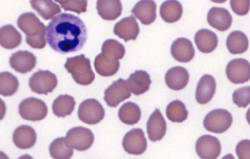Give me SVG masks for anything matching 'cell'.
Masks as SVG:
<instances>
[{"mask_svg":"<svg viewBox=\"0 0 250 159\" xmlns=\"http://www.w3.org/2000/svg\"><path fill=\"white\" fill-rule=\"evenodd\" d=\"M123 146L128 154L141 155L147 147L146 139L143 130L141 129H133L125 136L123 140Z\"/></svg>","mask_w":250,"mask_h":159,"instance_id":"obj_12","label":"cell"},{"mask_svg":"<svg viewBox=\"0 0 250 159\" xmlns=\"http://www.w3.org/2000/svg\"><path fill=\"white\" fill-rule=\"evenodd\" d=\"M235 152L240 159H250V140L244 139L236 145Z\"/></svg>","mask_w":250,"mask_h":159,"instance_id":"obj_39","label":"cell"},{"mask_svg":"<svg viewBox=\"0 0 250 159\" xmlns=\"http://www.w3.org/2000/svg\"><path fill=\"white\" fill-rule=\"evenodd\" d=\"M51 156L54 159H67L73 154V150L69 147L63 137L58 138L54 140L49 146Z\"/></svg>","mask_w":250,"mask_h":159,"instance_id":"obj_33","label":"cell"},{"mask_svg":"<svg viewBox=\"0 0 250 159\" xmlns=\"http://www.w3.org/2000/svg\"><path fill=\"white\" fill-rule=\"evenodd\" d=\"M17 25L26 35V41L32 48H43L46 45L45 26L31 12L21 14Z\"/></svg>","mask_w":250,"mask_h":159,"instance_id":"obj_2","label":"cell"},{"mask_svg":"<svg viewBox=\"0 0 250 159\" xmlns=\"http://www.w3.org/2000/svg\"><path fill=\"white\" fill-rule=\"evenodd\" d=\"M130 91L127 81L119 79L105 90L104 100L109 106L115 107L121 102L130 97Z\"/></svg>","mask_w":250,"mask_h":159,"instance_id":"obj_10","label":"cell"},{"mask_svg":"<svg viewBox=\"0 0 250 159\" xmlns=\"http://www.w3.org/2000/svg\"><path fill=\"white\" fill-rule=\"evenodd\" d=\"M11 67L16 71L25 74L31 71L36 64V58L27 51H18L12 54L9 59Z\"/></svg>","mask_w":250,"mask_h":159,"instance_id":"obj_13","label":"cell"},{"mask_svg":"<svg viewBox=\"0 0 250 159\" xmlns=\"http://www.w3.org/2000/svg\"><path fill=\"white\" fill-rule=\"evenodd\" d=\"M146 128L148 138L152 141L160 140L165 136L167 124L159 109H156L149 118Z\"/></svg>","mask_w":250,"mask_h":159,"instance_id":"obj_17","label":"cell"},{"mask_svg":"<svg viewBox=\"0 0 250 159\" xmlns=\"http://www.w3.org/2000/svg\"><path fill=\"white\" fill-rule=\"evenodd\" d=\"M226 73L229 80L235 84L247 82L250 80V63L244 59H235L227 64Z\"/></svg>","mask_w":250,"mask_h":159,"instance_id":"obj_9","label":"cell"},{"mask_svg":"<svg viewBox=\"0 0 250 159\" xmlns=\"http://www.w3.org/2000/svg\"><path fill=\"white\" fill-rule=\"evenodd\" d=\"M21 34L13 25L8 24L1 27L0 44L2 47L7 49L15 48L21 44Z\"/></svg>","mask_w":250,"mask_h":159,"instance_id":"obj_27","label":"cell"},{"mask_svg":"<svg viewBox=\"0 0 250 159\" xmlns=\"http://www.w3.org/2000/svg\"><path fill=\"white\" fill-rule=\"evenodd\" d=\"M114 34L125 41L135 40L140 29L136 19L130 16L122 19L116 23L114 27Z\"/></svg>","mask_w":250,"mask_h":159,"instance_id":"obj_14","label":"cell"},{"mask_svg":"<svg viewBox=\"0 0 250 159\" xmlns=\"http://www.w3.org/2000/svg\"><path fill=\"white\" fill-rule=\"evenodd\" d=\"M45 34L49 46L62 54L80 50L87 39L83 22L78 17L67 13L54 17L46 28Z\"/></svg>","mask_w":250,"mask_h":159,"instance_id":"obj_1","label":"cell"},{"mask_svg":"<svg viewBox=\"0 0 250 159\" xmlns=\"http://www.w3.org/2000/svg\"><path fill=\"white\" fill-rule=\"evenodd\" d=\"M182 13V6L177 0H167L160 6V16L167 23L177 21L181 18Z\"/></svg>","mask_w":250,"mask_h":159,"instance_id":"obj_25","label":"cell"},{"mask_svg":"<svg viewBox=\"0 0 250 159\" xmlns=\"http://www.w3.org/2000/svg\"><path fill=\"white\" fill-rule=\"evenodd\" d=\"M87 4L86 0H68L61 6L65 11H71L80 14L86 11Z\"/></svg>","mask_w":250,"mask_h":159,"instance_id":"obj_37","label":"cell"},{"mask_svg":"<svg viewBox=\"0 0 250 159\" xmlns=\"http://www.w3.org/2000/svg\"><path fill=\"white\" fill-rule=\"evenodd\" d=\"M96 8L101 18L107 20H115L122 12L120 0H98Z\"/></svg>","mask_w":250,"mask_h":159,"instance_id":"obj_24","label":"cell"},{"mask_svg":"<svg viewBox=\"0 0 250 159\" xmlns=\"http://www.w3.org/2000/svg\"><path fill=\"white\" fill-rule=\"evenodd\" d=\"M216 86L215 80L212 76L203 75L196 87L195 98L197 101L201 104L208 103L214 95Z\"/></svg>","mask_w":250,"mask_h":159,"instance_id":"obj_19","label":"cell"},{"mask_svg":"<svg viewBox=\"0 0 250 159\" xmlns=\"http://www.w3.org/2000/svg\"><path fill=\"white\" fill-rule=\"evenodd\" d=\"M195 149L197 155L201 159H214L220 155L221 145L217 138L205 135L197 139Z\"/></svg>","mask_w":250,"mask_h":159,"instance_id":"obj_11","label":"cell"},{"mask_svg":"<svg viewBox=\"0 0 250 159\" xmlns=\"http://www.w3.org/2000/svg\"><path fill=\"white\" fill-rule=\"evenodd\" d=\"M131 12L142 23L149 25L156 18V4L153 0H140L133 7Z\"/></svg>","mask_w":250,"mask_h":159,"instance_id":"obj_16","label":"cell"},{"mask_svg":"<svg viewBox=\"0 0 250 159\" xmlns=\"http://www.w3.org/2000/svg\"><path fill=\"white\" fill-rule=\"evenodd\" d=\"M207 20L212 27L220 31H225L231 26L232 18L226 9L213 7L208 13Z\"/></svg>","mask_w":250,"mask_h":159,"instance_id":"obj_15","label":"cell"},{"mask_svg":"<svg viewBox=\"0 0 250 159\" xmlns=\"http://www.w3.org/2000/svg\"><path fill=\"white\" fill-rule=\"evenodd\" d=\"M104 107L94 99H87L83 101L80 104L78 111L79 119L90 125L99 122L104 119Z\"/></svg>","mask_w":250,"mask_h":159,"instance_id":"obj_7","label":"cell"},{"mask_svg":"<svg viewBox=\"0 0 250 159\" xmlns=\"http://www.w3.org/2000/svg\"><path fill=\"white\" fill-rule=\"evenodd\" d=\"M118 116L123 123L127 125H133L140 120L141 112L136 104L132 102H127L119 109Z\"/></svg>","mask_w":250,"mask_h":159,"instance_id":"obj_30","label":"cell"},{"mask_svg":"<svg viewBox=\"0 0 250 159\" xmlns=\"http://www.w3.org/2000/svg\"><path fill=\"white\" fill-rule=\"evenodd\" d=\"M64 67L71 74L74 80L80 85H89L94 80L95 74L90 60L83 54L67 58Z\"/></svg>","mask_w":250,"mask_h":159,"instance_id":"obj_3","label":"cell"},{"mask_svg":"<svg viewBox=\"0 0 250 159\" xmlns=\"http://www.w3.org/2000/svg\"><path fill=\"white\" fill-rule=\"evenodd\" d=\"M57 79L48 70H40L34 73L29 80L31 90L37 94L47 95L57 86Z\"/></svg>","mask_w":250,"mask_h":159,"instance_id":"obj_8","label":"cell"},{"mask_svg":"<svg viewBox=\"0 0 250 159\" xmlns=\"http://www.w3.org/2000/svg\"><path fill=\"white\" fill-rule=\"evenodd\" d=\"M189 78L187 69L181 66H175L167 71L165 75V81L170 89L180 90L187 86Z\"/></svg>","mask_w":250,"mask_h":159,"instance_id":"obj_20","label":"cell"},{"mask_svg":"<svg viewBox=\"0 0 250 159\" xmlns=\"http://www.w3.org/2000/svg\"><path fill=\"white\" fill-rule=\"evenodd\" d=\"M218 38L213 32L207 29L199 30L194 37V41L198 50L204 53H209L218 44Z\"/></svg>","mask_w":250,"mask_h":159,"instance_id":"obj_23","label":"cell"},{"mask_svg":"<svg viewBox=\"0 0 250 159\" xmlns=\"http://www.w3.org/2000/svg\"><path fill=\"white\" fill-rule=\"evenodd\" d=\"M101 53L108 59L117 60L124 57L125 48L123 45L117 40L109 39L103 43Z\"/></svg>","mask_w":250,"mask_h":159,"instance_id":"obj_32","label":"cell"},{"mask_svg":"<svg viewBox=\"0 0 250 159\" xmlns=\"http://www.w3.org/2000/svg\"><path fill=\"white\" fill-rule=\"evenodd\" d=\"M30 2L32 7L46 20L61 11L59 5L52 0H30Z\"/></svg>","mask_w":250,"mask_h":159,"instance_id":"obj_28","label":"cell"},{"mask_svg":"<svg viewBox=\"0 0 250 159\" xmlns=\"http://www.w3.org/2000/svg\"><path fill=\"white\" fill-rule=\"evenodd\" d=\"M75 104L73 97L66 94L60 95L53 103V112L58 117H65L72 113Z\"/></svg>","mask_w":250,"mask_h":159,"instance_id":"obj_31","label":"cell"},{"mask_svg":"<svg viewBox=\"0 0 250 159\" xmlns=\"http://www.w3.org/2000/svg\"><path fill=\"white\" fill-rule=\"evenodd\" d=\"M130 91L135 95L145 93L149 88L151 80L149 74L144 70H137L126 80Z\"/></svg>","mask_w":250,"mask_h":159,"instance_id":"obj_22","label":"cell"},{"mask_svg":"<svg viewBox=\"0 0 250 159\" xmlns=\"http://www.w3.org/2000/svg\"><path fill=\"white\" fill-rule=\"evenodd\" d=\"M246 119L249 124L250 125V107L246 113Z\"/></svg>","mask_w":250,"mask_h":159,"instance_id":"obj_40","label":"cell"},{"mask_svg":"<svg viewBox=\"0 0 250 159\" xmlns=\"http://www.w3.org/2000/svg\"><path fill=\"white\" fill-rule=\"evenodd\" d=\"M232 100L238 107H246L250 103V86L235 90L232 94Z\"/></svg>","mask_w":250,"mask_h":159,"instance_id":"obj_36","label":"cell"},{"mask_svg":"<svg viewBox=\"0 0 250 159\" xmlns=\"http://www.w3.org/2000/svg\"><path fill=\"white\" fill-rule=\"evenodd\" d=\"M232 11L239 16L247 14L250 8V0H230Z\"/></svg>","mask_w":250,"mask_h":159,"instance_id":"obj_38","label":"cell"},{"mask_svg":"<svg viewBox=\"0 0 250 159\" xmlns=\"http://www.w3.org/2000/svg\"><path fill=\"white\" fill-rule=\"evenodd\" d=\"M227 47L232 54H242L249 47V40L247 36L240 31L231 32L226 41Z\"/></svg>","mask_w":250,"mask_h":159,"instance_id":"obj_26","label":"cell"},{"mask_svg":"<svg viewBox=\"0 0 250 159\" xmlns=\"http://www.w3.org/2000/svg\"><path fill=\"white\" fill-rule=\"evenodd\" d=\"M232 117L227 110L222 109H215L208 113L205 117L203 124L208 131L214 133H222L231 126Z\"/></svg>","mask_w":250,"mask_h":159,"instance_id":"obj_4","label":"cell"},{"mask_svg":"<svg viewBox=\"0 0 250 159\" xmlns=\"http://www.w3.org/2000/svg\"><path fill=\"white\" fill-rule=\"evenodd\" d=\"M212 2H215V3H222L223 2H225L227 0H210Z\"/></svg>","mask_w":250,"mask_h":159,"instance_id":"obj_42","label":"cell"},{"mask_svg":"<svg viewBox=\"0 0 250 159\" xmlns=\"http://www.w3.org/2000/svg\"><path fill=\"white\" fill-rule=\"evenodd\" d=\"M19 87L17 78L8 72L0 74V93L4 96H10L15 94Z\"/></svg>","mask_w":250,"mask_h":159,"instance_id":"obj_35","label":"cell"},{"mask_svg":"<svg viewBox=\"0 0 250 159\" xmlns=\"http://www.w3.org/2000/svg\"><path fill=\"white\" fill-rule=\"evenodd\" d=\"M19 112L26 120L38 121L43 119L47 114V107L44 101L36 98H28L19 105Z\"/></svg>","mask_w":250,"mask_h":159,"instance_id":"obj_5","label":"cell"},{"mask_svg":"<svg viewBox=\"0 0 250 159\" xmlns=\"http://www.w3.org/2000/svg\"><path fill=\"white\" fill-rule=\"evenodd\" d=\"M56 2H58L61 4V5H62L66 3L68 0H54Z\"/></svg>","mask_w":250,"mask_h":159,"instance_id":"obj_41","label":"cell"},{"mask_svg":"<svg viewBox=\"0 0 250 159\" xmlns=\"http://www.w3.org/2000/svg\"><path fill=\"white\" fill-rule=\"evenodd\" d=\"M94 66L96 72L104 77H109L115 74L120 67V62L117 60L106 58L101 53L95 58Z\"/></svg>","mask_w":250,"mask_h":159,"instance_id":"obj_29","label":"cell"},{"mask_svg":"<svg viewBox=\"0 0 250 159\" xmlns=\"http://www.w3.org/2000/svg\"><path fill=\"white\" fill-rule=\"evenodd\" d=\"M94 139L92 131L82 126L70 129L67 132L65 138L66 143L69 147L80 151L89 149L92 145Z\"/></svg>","mask_w":250,"mask_h":159,"instance_id":"obj_6","label":"cell"},{"mask_svg":"<svg viewBox=\"0 0 250 159\" xmlns=\"http://www.w3.org/2000/svg\"><path fill=\"white\" fill-rule=\"evenodd\" d=\"M36 133L33 128L22 125L18 127L13 135V140L20 149H26L34 146L36 141Z\"/></svg>","mask_w":250,"mask_h":159,"instance_id":"obj_21","label":"cell"},{"mask_svg":"<svg viewBox=\"0 0 250 159\" xmlns=\"http://www.w3.org/2000/svg\"><path fill=\"white\" fill-rule=\"evenodd\" d=\"M166 115L168 119L172 122H181L187 119L188 112L182 101L175 100L167 105Z\"/></svg>","mask_w":250,"mask_h":159,"instance_id":"obj_34","label":"cell"},{"mask_svg":"<svg viewBox=\"0 0 250 159\" xmlns=\"http://www.w3.org/2000/svg\"><path fill=\"white\" fill-rule=\"evenodd\" d=\"M171 54L176 60L188 62L194 57L195 50L190 40L184 38L176 39L171 46Z\"/></svg>","mask_w":250,"mask_h":159,"instance_id":"obj_18","label":"cell"}]
</instances>
